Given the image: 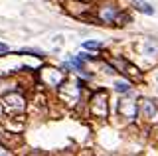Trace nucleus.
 Masks as SVG:
<instances>
[{
	"instance_id": "7ed1b4c3",
	"label": "nucleus",
	"mask_w": 158,
	"mask_h": 156,
	"mask_svg": "<svg viewBox=\"0 0 158 156\" xmlns=\"http://www.w3.org/2000/svg\"><path fill=\"white\" fill-rule=\"evenodd\" d=\"M83 47H85V50H99L101 46L95 43V42H85V43H83Z\"/></svg>"
},
{
	"instance_id": "f257e3e1",
	"label": "nucleus",
	"mask_w": 158,
	"mask_h": 156,
	"mask_svg": "<svg viewBox=\"0 0 158 156\" xmlns=\"http://www.w3.org/2000/svg\"><path fill=\"white\" fill-rule=\"evenodd\" d=\"M136 8L140 12H144V14H154V10H152V6H148L146 2H140V0H136Z\"/></svg>"
},
{
	"instance_id": "20e7f679",
	"label": "nucleus",
	"mask_w": 158,
	"mask_h": 156,
	"mask_svg": "<svg viewBox=\"0 0 158 156\" xmlns=\"http://www.w3.org/2000/svg\"><path fill=\"white\" fill-rule=\"evenodd\" d=\"M0 51H8V46H6V43H0Z\"/></svg>"
},
{
	"instance_id": "f03ea898",
	"label": "nucleus",
	"mask_w": 158,
	"mask_h": 156,
	"mask_svg": "<svg viewBox=\"0 0 158 156\" xmlns=\"http://www.w3.org/2000/svg\"><path fill=\"white\" fill-rule=\"evenodd\" d=\"M117 91H121V93H127L128 91V83H125V81H117Z\"/></svg>"
}]
</instances>
